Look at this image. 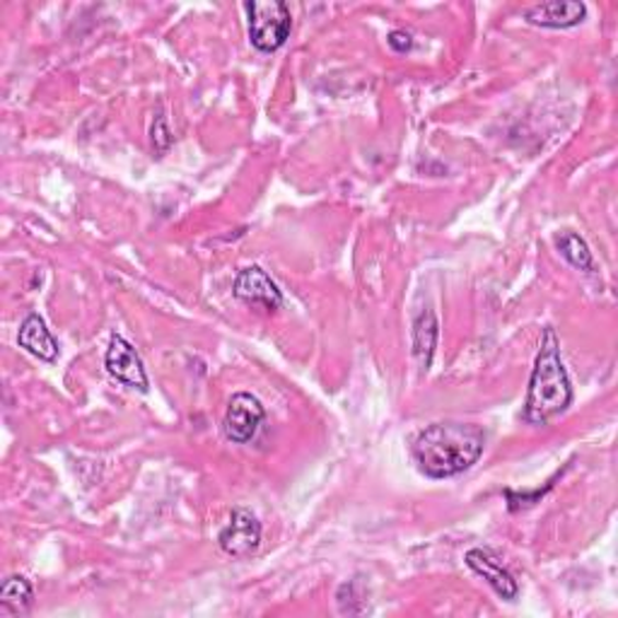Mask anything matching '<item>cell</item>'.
<instances>
[{
  "label": "cell",
  "mask_w": 618,
  "mask_h": 618,
  "mask_svg": "<svg viewBox=\"0 0 618 618\" xmlns=\"http://www.w3.org/2000/svg\"><path fill=\"white\" fill-rule=\"evenodd\" d=\"M153 143H155V147H157L159 153L167 151V147H169L171 139H169V129H167L165 119H157V123L153 126Z\"/></svg>",
  "instance_id": "cell-15"
},
{
  "label": "cell",
  "mask_w": 618,
  "mask_h": 618,
  "mask_svg": "<svg viewBox=\"0 0 618 618\" xmlns=\"http://www.w3.org/2000/svg\"><path fill=\"white\" fill-rule=\"evenodd\" d=\"M572 404V384L560 358V341L554 326L544 329L530 377L524 402V420L532 426H546L548 420L563 414Z\"/></svg>",
  "instance_id": "cell-2"
},
{
  "label": "cell",
  "mask_w": 618,
  "mask_h": 618,
  "mask_svg": "<svg viewBox=\"0 0 618 618\" xmlns=\"http://www.w3.org/2000/svg\"><path fill=\"white\" fill-rule=\"evenodd\" d=\"M233 293L239 302L266 309V312H276V309H281L283 305V293L261 266H247L239 271L233 285Z\"/></svg>",
  "instance_id": "cell-6"
},
{
  "label": "cell",
  "mask_w": 618,
  "mask_h": 618,
  "mask_svg": "<svg viewBox=\"0 0 618 618\" xmlns=\"http://www.w3.org/2000/svg\"><path fill=\"white\" fill-rule=\"evenodd\" d=\"M217 544L233 558H247L254 554L261 544V524L257 514L245 508H235L230 512V520L217 534Z\"/></svg>",
  "instance_id": "cell-5"
},
{
  "label": "cell",
  "mask_w": 618,
  "mask_h": 618,
  "mask_svg": "<svg viewBox=\"0 0 618 618\" xmlns=\"http://www.w3.org/2000/svg\"><path fill=\"white\" fill-rule=\"evenodd\" d=\"M245 10L249 15V39L259 51H276L290 37L293 17L283 0H251Z\"/></svg>",
  "instance_id": "cell-3"
},
{
  "label": "cell",
  "mask_w": 618,
  "mask_h": 618,
  "mask_svg": "<svg viewBox=\"0 0 618 618\" xmlns=\"http://www.w3.org/2000/svg\"><path fill=\"white\" fill-rule=\"evenodd\" d=\"M105 363H107L109 375L117 377L119 382H123L131 389H139V392H147L145 365H143L141 353L133 348V343H129L119 334H114L109 338Z\"/></svg>",
  "instance_id": "cell-7"
},
{
  "label": "cell",
  "mask_w": 618,
  "mask_h": 618,
  "mask_svg": "<svg viewBox=\"0 0 618 618\" xmlns=\"http://www.w3.org/2000/svg\"><path fill=\"white\" fill-rule=\"evenodd\" d=\"M464 560L466 566L472 568L478 578H484L502 599L508 602L518 599L520 594L518 580L512 578V572L500 563V558L494 551H488V548H472V551H466Z\"/></svg>",
  "instance_id": "cell-8"
},
{
  "label": "cell",
  "mask_w": 618,
  "mask_h": 618,
  "mask_svg": "<svg viewBox=\"0 0 618 618\" xmlns=\"http://www.w3.org/2000/svg\"><path fill=\"white\" fill-rule=\"evenodd\" d=\"M486 448V432L472 423H432L414 440V462L428 478L442 480L472 468Z\"/></svg>",
  "instance_id": "cell-1"
},
{
  "label": "cell",
  "mask_w": 618,
  "mask_h": 618,
  "mask_svg": "<svg viewBox=\"0 0 618 618\" xmlns=\"http://www.w3.org/2000/svg\"><path fill=\"white\" fill-rule=\"evenodd\" d=\"M389 47H392L396 54H406L411 47H414V41H411V34L404 29H394L389 34Z\"/></svg>",
  "instance_id": "cell-14"
},
{
  "label": "cell",
  "mask_w": 618,
  "mask_h": 618,
  "mask_svg": "<svg viewBox=\"0 0 618 618\" xmlns=\"http://www.w3.org/2000/svg\"><path fill=\"white\" fill-rule=\"evenodd\" d=\"M32 599H34L32 582L22 575L8 578L3 582V587H0V604L13 614H25L32 606Z\"/></svg>",
  "instance_id": "cell-13"
},
{
  "label": "cell",
  "mask_w": 618,
  "mask_h": 618,
  "mask_svg": "<svg viewBox=\"0 0 618 618\" xmlns=\"http://www.w3.org/2000/svg\"><path fill=\"white\" fill-rule=\"evenodd\" d=\"M20 348H25L29 356L39 358L44 363H56L59 358V341L54 338L47 322L39 314H29L25 322L20 324L17 334Z\"/></svg>",
  "instance_id": "cell-10"
},
{
  "label": "cell",
  "mask_w": 618,
  "mask_h": 618,
  "mask_svg": "<svg viewBox=\"0 0 618 618\" xmlns=\"http://www.w3.org/2000/svg\"><path fill=\"white\" fill-rule=\"evenodd\" d=\"M263 416H266V411H263L257 396H251L247 392L235 394L230 399V404H227L223 418L225 438L235 444L251 442L263 423Z\"/></svg>",
  "instance_id": "cell-4"
},
{
  "label": "cell",
  "mask_w": 618,
  "mask_h": 618,
  "mask_svg": "<svg viewBox=\"0 0 618 618\" xmlns=\"http://www.w3.org/2000/svg\"><path fill=\"white\" fill-rule=\"evenodd\" d=\"M556 247L560 251V257H563L570 263V266H575L578 271H585V273L597 271L587 242L578 233H572V230L560 233L556 237Z\"/></svg>",
  "instance_id": "cell-12"
},
{
  "label": "cell",
  "mask_w": 618,
  "mask_h": 618,
  "mask_svg": "<svg viewBox=\"0 0 618 618\" xmlns=\"http://www.w3.org/2000/svg\"><path fill=\"white\" fill-rule=\"evenodd\" d=\"M435 346H438V319H435L430 309H426V312L418 314L414 324V353L423 370L430 368Z\"/></svg>",
  "instance_id": "cell-11"
},
{
  "label": "cell",
  "mask_w": 618,
  "mask_h": 618,
  "mask_svg": "<svg viewBox=\"0 0 618 618\" xmlns=\"http://www.w3.org/2000/svg\"><path fill=\"white\" fill-rule=\"evenodd\" d=\"M524 17L536 27L568 29L580 25V22L587 17V8L585 3H575V0H554V3H542L530 8L524 13Z\"/></svg>",
  "instance_id": "cell-9"
}]
</instances>
